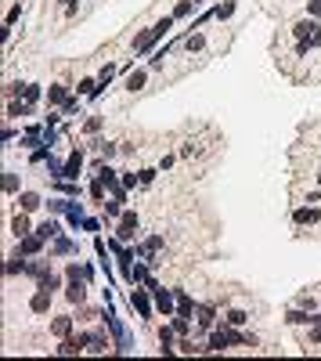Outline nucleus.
I'll use <instances>...</instances> for the list:
<instances>
[{
  "mask_svg": "<svg viewBox=\"0 0 321 361\" xmlns=\"http://www.w3.org/2000/svg\"><path fill=\"white\" fill-rule=\"evenodd\" d=\"M29 311H33V314H47V311H51V293H47V286L29 300Z\"/></svg>",
  "mask_w": 321,
  "mask_h": 361,
  "instance_id": "obj_1",
  "label": "nucleus"
},
{
  "mask_svg": "<svg viewBox=\"0 0 321 361\" xmlns=\"http://www.w3.org/2000/svg\"><path fill=\"white\" fill-rule=\"evenodd\" d=\"M148 72H152V65H148V69H137V72H130V76H127V91H130V94L144 87V79H148Z\"/></svg>",
  "mask_w": 321,
  "mask_h": 361,
  "instance_id": "obj_2",
  "label": "nucleus"
},
{
  "mask_svg": "<svg viewBox=\"0 0 321 361\" xmlns=\"http://www.w3.org/2000/svg\"><path fill=\"white\" fill-rule=\"evenodd\" d=\"M69 329H72V318H69V314H58L54 322H51V332H54V336H69Z\"/></svg>",
  "mask_w": 321,
  "mask_h": 361,
  "instance_id": "obj_3",
  "label": "nucleus"
},
{
  "mask_svg": "<svg viewBox=\"0 0 321 361\" xmlns=\"http://www.w3.org/2000/svg\"><path fill=\"white\" fill-rule=\"evenodd\" d=\"M134 228H137V217H134V213H127V217H123V224H119V238H130V235H134Z\"/></svg>",
  "mask_w": 321,
  "mask_h": 361,
  "instance_id": "obj_4",
  "label": "nucleus"
},
{
  "mask_svg": "<svg viewBox=\"0 0 321 361\" xmlns=\"http://www.w3.org/2000/svg\"><path fill=\"white\" fill-rule=\"evenodd\" d=\"M18 206H22V213L36 210V206H40V195H33V191H29V195H22V199H18Z\"/></svg>",
  "mask_w": 321,
  "mask_h": 361,
  "instance_id": "obj_5",
  "label": "nucleus"
},
{
  "mask_svg": "<svg viewBox=\"0 0 321 361\" xmlns=\"http://www.w3.org/2000/svg\"><path fill=\"white\" fill-rule=\"evenodd\" d=\"M65 296H69V300H72V303H83V300H87V289H83V286H76V282H72V286H69V293H65Z\"/></svg>",
  "mask_w": 321,
  "mask_h": 361,
  "instance_id": "obj_6",
  "label": "nucleus"
},
{
  "mask_svg": "<svg viewBox=\"0 0 321 361\" xmlns=\"http://www.w3.org/2000/svg\"><path fill=\"white\" fill-rule=\"evenodd\" d=\"M25 228H29V220H25V217H15V220H11V231H15L18 238L25 235Z\"/></svg>",
  "mask_w": 321,
  "mask_h": 361,
  "instance_id": "obj_7",
  "label": "nucleus"
},
{
  "mask_svg": "<svg viewBox=\"0 0 321 361\" xmlns=\"http://www.w3.org/2000/svg\"><path fill=\"white\" fill-rule=\"evenodd\" d=\"M22 249H25V253H40V235H36V238H25Z\"/></svg>",
  "mask_w": 321,
  "mask_h": 361,
  "instance_id": "obj_8",
  "label": "nucleus"
},
{
  "mask_svg": "<svg viewBox=\"0 0 321 361\" xmlns=\"http://www.w3.org/2000/svg\"><path fill=\"white\" fill-rule=\"evenodd\" d=\"M307 15H310V18H321V0H310V4H307Z\"/></svg>",
  "mask_w": 321,
  "mask_h": 361,
  "instance_id": "obj_9",
  "label": "nucleus"
},
{
  "mask_svg": "<svg viewBox=\"0 0 321 361\" xmlns=\"http://www.w3.org/2000/svg\"><path fill=\"white\" fill-rule=\"evenodd\" d=\"M36 235H40V238H51V235H54V224H40Z\"/></svg>",
  "mask_w": 321,
  "mask_h": 361,
  "instance_id": "obj_10",
  "label": "nucleus"
}]
</instances>
